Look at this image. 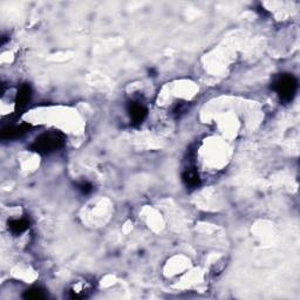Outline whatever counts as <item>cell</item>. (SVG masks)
I'll return each mask as SVG.
<instances>
[{
    "label": "cell",
    "instance_id": "6da1fadb",
    "mask_svg": "<svg viewBox=\"0 0 300 300\" xmlns=\"http://www.w3.org/2000/svg\"><path fill=\"white\" fill-rule=\"evenodd\" d=\"M65 144V136L60 131H47L36 137L31 149L40 155H48Z\"/></svg>",
    "mask_w": 300,
    "mask_h": 300
},
{
    "label": "cell",
    "instance_id": "7a4b0ae2",
    "mask_svg": "<svg viewBox=\"0 0 300 300\" xmlns=\"http://www.w3.org/2000/svg\"><path fill=\"white\" fill-rule=\"evenodd\" d=\"M272 88L282 101L290 102L292 101L298 90V80L292 74H281L274 79Z\"/></svg>",
    "mask_w": 300,
    "mask_h": 300
},
{
    "label": "cell",
    "instance_id": "3957f363",
    "mask_svg": "<svg viewBox=\"0 0 300 300\" xmlns=\"http://www.w3.org/2000/svg\"><path fill=\"white\" fill-rule=\"evenodd\" d=\"M128 113H129L131 124L140 125L147 118L148 109L141 102H130L129 107H128Z\"/></svg>",
    "mask_w": 300,
    "mask_h": 300
},
{
    "label": "cell",
    "instance_id": "277c9868",
    "mask_svg": "<svg viewBox=\"0 0 300 300\" xmlns=\"http://www.w3.org/2000/svg\"><path fill=\"white\" fill-rule=\"evenodd\" d=\"M31 129V124H21L20 125H8V127L4 128L1 131V139L2 140H13L17 137L24 135Z\"/></svg>",
    "mask_w": 300,
    "mask_h": 300
},
{
    "label": "cell",
    "instance_id": "5b68a950",
    "mask_svg": "<svg viewBox=\"0 0 300 300\" xmlns=\"http://www.w3.org/2000/svg\"><path fill=\"white\" fill-rule=\"evenodd\" d=\"M31 98H32V88H31V86L27 84L22 85L21 87L19 88L16 96L17 108L25 107V106L31 101Z\"/></svg>",
    "mask_w": 300,
    "mask_h": 300
},
{
    "label": "cell",
    "instance_id": "8992f818",
    "mask_svg": "<svg viewBox=\"0 0 300 300\" xmlns=\"http://www.w3.org/2000/svg\"><path fill=\"white\" fill-rule=\"evenodd\" d=\"M183 181H184L185 185L189 188H197L201 184V178H199L198 173L195 168L189 167L184 170L183 173Z\"/></svg>",
    "mask_w": 300,
    "mask_h": 300
},
{
    "label": "cell",
    "instance_id": "52a82bcc",
    "mask_svg": "<svg viewBox=\"0 0 300 300\" xmlns=\"http://www.w3.org/2000/svg\"><path fill=\"white\" fill-rule=\"evenodd\" d=\"M30 227V222L27 218H20V219H13V221L8 222V229L13 235H21L22 232L27 230Z\"/></svg>",
    "mask_w": 300,
    "mask_h": 300
},
{
    "label": "cell",
    "instance_id": "ba28073f",
    "mask_svg": "<svg viewBox=\"0 0 300 300\" xmlns=\"http://www.w3.org/2000/svg\"><path fill=\"white\" fill-rule=\"evenodd\" d=\"M24 298L25 299H34V300L44 299V298H46V293H45V291L42 290V288L33 287V288H30V290H27L26 292L24 293Z\"/></svg>",
    "mask_w": 300,
    "mask_h": 300
},
{
    "label": "cell",
    "instance_id": "9c48e42d",
    "mask_svg": "<svg viewBox=\"0 0 300 300\" xmlns=\"http://www.w3.org/2000/svg\"><path fill=\"white\" fill-rule=\"evenodd\" d=\"M78 189L81 191L84 195H88V194H90L91 191H93V187H91L90 183L88 182H82L81 184L78 185Z\"/></svg>",
    "mask_w": 300,
    "mask_h": 300
}]
</instances>
